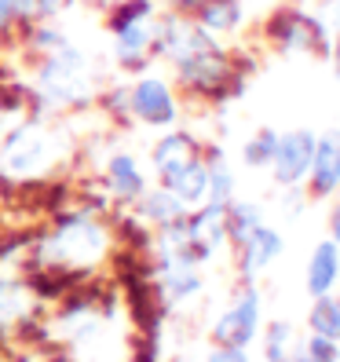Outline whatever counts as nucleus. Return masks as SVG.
Returning <instances> with one entry per match:
<instances>
[{
    "label": "nucleus",
    "instance_id": "f257e3e1",
    "mask_svg": "<svg viewBox=\"0 0 340 362\" xmlns=\"http://www.w3.org/2000/svg\"><path fill=\"white\" fill-rule=\"evenodd\" d=\"M110 252V230L95 212H74L37 242L33 260L55 271H92Z\"/></svg>",
    "mask_w": 340,
    "mask_h": 362
},
{
    "label": "nucleus",
    "instance_id": "f03ea898",
    "mask_svg": "<svg viewBox=\"0 0 340 362\" xmlns=\"http://www.w3.org/2000/svg\"><path fill=\"white\" fill-rule=\"evenodd\" d=\"M66 151H70L66 132H55L48 124L26 121L0 139V180H8V183L45 180L66 158Z\"/></svg>",
    "mask_w": 340,
    "mask_h": 362
},
{
    "label": "nucleus",
    "instance_id": "7ed1b4c3",
    "mask_svg": "<svg viewBox=\"0 0 340 362\" xmlns=\"http://www.w3.org/2000/svg\"><path fill=\"white\" fill-rule=\"evenodd\" d=\"M37 95L48 106H84L95 95V74L84 52H77L70 40L52 55H45L37 70Z\"/></svg>",
    "mask_w": 340,
    "mask_h": 362
},
{
    "label": "nucleus",
    "instance_id": "20e7f679",
    "mask_svg": "<svg viewBox=\"0 0 340 362\" xmlns=\"http://www.w3.org/2000/svg\"><path fill=\"white\" fill-rule=\"evenodd\" d=\"M172 66H176L180 84H187V88H194V92H209V95L220 92L223 84L235 77V66H230V59L220 45L187 52V55L172 59Z\"/></svg>",
    "mask_w": 340,
    "mask_h": 362
},
{
    "label": "nucleus",
    "instance_id": "39448f33",
    "mask_svg": "<svg viewBox=\"0 0 340 362\" xmlns=\"http://www.w3.org/2000/svg\"><path fill=\"white\" fill-rule=\"evenodd\" d=\"M315 132L311 129H293L286 136H279L271 154V176L282 187H300L311 173V158H315Z\"/></svg>",
    "mask_w": 340,
    "mask_h": 362
},
{
    "label": "nucleus",
    "instance_id": "423d86ee",
    "mask_svg": "<svg viewBox=\"0 0 340 362\" xmlns=\"http://www.w3.org/2000/svg\"><path fill=\"white\" fill-rule=\"evenodd\" d=\"M129 110L143 124H151V129H168V124H176V117H180L176 95L161 77H143V81L132 84L129 88Z\"/></svg>",
    "mask_w": 340,
    "mask_h": 362
},
{
    "label": "nucleus",
    "instance_id": "0eeeda50",
    "mask_svg": "<svg viewBox=\"0 0 340 362\" xmlns=\"http://www.w3.org/2000/svg\"><path fill=\"white\" fill-rule=\"evenodd\" d=\"M257 326H260V293L245 286L235 296V304L223 311V318L212 326V340L223 348H245L257 337Z\"/></svg>",
    "mask_w": 340,
    "mask_h": 362
},
{
    "label": "nucleus",
    "instance_id": "6e6552de",
    "mask_svg": "<svg viewBox=\"0 0 340 362\" xmlns=\"http://www.w3.org/2000/svg\"><path fill=\"white\" fill-rule=\"evenodd\" d=\"M114 55L124 70H143L146 59L154 55V15L114 23Z\"/></svg>",
    "mask_w": 340,
    "mask_h": 362
},
{
    "label": "nucleus",
    "instance_id": "1a4fd4ad",
    "mask_svg": "<svg viewBox=\"0 0 340 362\" xmlns=\"http://www.w3.org/2000/svg\"><path fill=\"white\" fill-rule=\"evenodd\" d=\"M279 257H282V234L271 230L267 223L252 227L238 242V271L245 274V279H257V274L264 267H271Z\"/></svg>",
    "mask_w": 340,
    "mask_h": 362
},
{
    "label": "nucleus",
    "instance_id": "9d476101",
    "mask_svg": "<svg viewBox=\"0 0 340 362\" xmlns=\"http://www.w3.org/2000/svg\"><path fill=\"white\" fill-rule=\"evenodd\" d=\"M307 176L315 194H329V190L340 187V129H329L326 136L315 139V158Z\"/></svg>",
    "mask_w": 340,
    "mask_h": 362
},
{
    "label": "nucleus",
    "instance_id": "9b49d317",
    "mask_svg": "<svg viewBox=\"0 0 340 362\" xmlns=\"http://www.w3.org/2000/svg\"><path fill=\"white\" fill-rule=\"evenodd\" d=\"M161 187L172 190L187 209H198L205 202V194H209V168H205L201 158H190L187 165L176 168V173L161 176Z\"/></svg>",
    "mask_w": 340,
    "mask_h": 362
},
{
    "label": "nucleus",
    "instance_id": "f8f14e48",
    "mask_svg": "<svg viewBox=\"0 0 340 362\" xmlns=\"http://www.w3.org/2000/svg\"><path fill=\"white\" fill-rule=\"evenodd\" d=\"M274 37L286 52H315L322 48V23H315L311 15H282L279 26H274Z\"/></svg>",
    "mask_w": 340,
    "mask_h": 362
},
{
    "label": "nucleus",
    "instance_id": "ddd939ff",
    "mask_svg": "<svg viewBox=\"0 0 340 362\" xmlns=\"http://www.w3.org/2000/svg\"><path fill=\"white\" fill-rule=\"evenodd\" d=\"M336 282H340V245L336 242H318L315 252H311V264H307V293L311 296L333 293Z\"/></svg>",
    "mask_w": 340,
    "mask_h": 362
},
{
    "label": "nucleus",
    "instance_id": "4468645a",
    "mask_svg": "<svg viewBox=\"0 0 340 362\" xmlns=\"http://www.w3.org/2000/svg\"><path fill=\"white\" fill-rule=\"evenodd\" d=\"M190 158H198V139L190 132H168L154 143V151H151V161L158 168V176L176 173V168L187 165Z\"/></svg>",
    "mask_w": 340,
    "mask_h": 362
},
{
    "label": "nucleus",
    "instance_id": "2eb2a0df",
    "mask_svg": "<svg viewBox=\"0 0 340 362\" xmlns=\"http://www.w3.org/2000/svg\"><path fill=\"white\" fill-rule=\"evenodd\" d=\"M106 187H110V194L121 198V202H136L146 190V180H143L132 154H114L106 161Z\"/></svg>",
    "mask_w": 340,
    "mask_h": 362
},
{
    "label": "nucleus",
    "instance_id": "dca6fc26",
    "mask_svg": "<svg viewBox=\"0 0 340 362\" xmlns=\"http://www.w3.org/2000/svg\"><path fill=\"white\" fill-rule=\"evenodd\" d=\"M201 289V279H198V271L194 267H158V293H161V304L165 308H176L183 300H190Z\"/></svg>",
    "mask_w": 340,
    "mask_h": 362
},
{
    "label": "nucleus",
    "instance_id": "f3484780",
    "mask_svg": "<svg viewBox=\"0 0 340 362\" xmlns=\"http://www.w3.org/2000/svg\"><path fill=\"white\" fill-rule=\"evenodd\" d=\"M136 202H139V216L151 220L154 227H168L172 220H180L187 212V205L172 194V190H165V187L161 190H143Z\"/></svg>",
    "mask_w": 340,
    "mask_h": 362
},
{
    "label": "nucleus",
    "instance_id": "a211bd4d",
    "mask_svg": "<svg viewBox=\"0 0 340 362\" xmlns=\"http://www.w3.org/2000/svg\"><path fill=\"white\" fill-rule=\"evenodd\" d=\"M30 311H33V293L15 279H0V329L30 318Z\"/></svg>",
    "mask_w": 340,
    "mask_h": 362
},
{
    "label": "nucleus",
    "instance_id": "6ab92c4d",
    "mask_svg": "<svg viewBox=\"0 0 340 362\" xmlns=\"http://www.w3.org/2000/svg\"><path fill=\"white\" fill-rule=\"evenodd\" d=\"M194 15H198L201 30H209V33H230V30H238V23H242V4H238V0H205Z\"/></svg>",
    "mask_w": 340,
    "mask_h": 362
},
{
    "label": "nucleus",
    "instance_id": "aec40b11",
    "mask_svg": "<svg viewBox=\"0 0 340 362\" xmlns=\"http://www.w3.org/2000/svg\"><path fill=\"white\" fill-rule=\"evenodd\" d=\"M260 223H264V212H260L257 202H235V198L227 202V212H223L227 242H235V245H238L245 234H249L252 227H260Z\"/></svg>",
    "mask_w": 340,
    "mask_h": 362
},
{
    "label": "nucleus",
    "instance_id": "412c9836",
    "mask_svg": "<svg viewBox=\"0 0 340 362\" xmlns=\"http://www.w3.org/2000/svg\"><path fill=\"white\" fill-rule=\"evenodd\" d=\"M307 326H311V333L340 340V296H333V293L315 296V304L307 311Z\"/></svg>",
    "mask_w": 340,
    "mask_h": 362
},
{
    "label": "nucleus",
    "instance_id": "4be33fe9",
    "mask_svg": "<svg viewBox=\"0 0 340 362\" xmlns=\"http://www.w3.org/2000/svg\"><path fill=\"white\" fill-rule=\"evenodd\" d=\"M205 168H209V194H205V202H223L227 205L230 198H235V168L227 165V158L220 151L209 154Z\"/></svg>",
    "mask_w": 340,
    "mask_h": 362
},
{
    "label": "nucleus",
    "instance_id": "5701e85b",
    "mask_svg": "<svg viewBox=\"0 0 340 362\" xmlns=\"http://www.w3.org/2000/svg\"><path fill=\"white\" fill-rule=\"evenodd\" d=\"M264 355H267V362H289L293 358V326L289 322H271L267 326Z\"/></svg>",
    "mask_w": 340,
    "mask_h": 362
},
{
    "label": "nucleus",
    "instance_id": "b1692460",
    "mask_svg": "<svg viewBox=\"0 0 340 362\" xmlns=\"http://www.w3.org/2000/svg\"><path fill=\"white\" fill-rule=\"evenodd\" d=\"M274 143H279V132H271V129H260L257 136H252L245 146H242V161L249 168H264L271 165V154H274Z\"/></svg>",
    "mask_w": 340,
    "mask_h": 362
},
{
    "label": "nucleus",
    "instance_id": "393cba45",
    "mask_svg": "<svg viewBox=\"0 0 340 362\" xmlns=\"http://www.w3.org/2000/svg\"><path fill=\"white\" fill-rule=\"evenodd\" d=\"M315 362H336L340 358V348H336V340L322 337V333H311L307 337V348H304Z\"/></svg>",
    "mask_w": 340,
    "mask_h": 362
},
{
    "label": "nucleus",
    "instance_id": "a878e982",
    "mask_svg": "<svg viewBox=\"0 0 340 362\" xmlns=\"http://www.w3.org/2000/svg\"><path fill=\"white\" fill-rule=\"evenodd\" d=\"M62 45H66V37H62L59 30H52V26H37V30H33V48H37V52L52 55V52L62 48Z\"/></svg>",
    "mask_w": 340,
    "mask_h": 362
},
{
    "label": "nucleus",
    "instance_id": "bb28decb",
    "mask_svg": "<svg viewBox=\"0 0 340 362\" xmlns=\"http://www.w3.org/2000/svg\"><path fill=\"white\" fill-rule=\"evenodd\" d=\"M70 4H74V0H37V15L52 18V15H59V11H66Z\"/></svg>",
    "mask_w": 340,
    "mask_h": 362
},
{
    "label": "nucleus",
    "instance_id": "cd10ccee",
    "mask_svg": "<svg viewBox=\"0 0 340 362\" xmlns=\"http://www.w3.org/2000/svg\"><path fill=\"white\" fill-rule=\"evenodd\" d=\"M242 351H245V348H223V344H216L205 362H238V355H242Z\"/></svg>",
    "mask_w": 340,
    "mask_h": 362
},
{
    "label": "nucleus",
    "instance_id": "c85d7f7f",
    "mask_svg": "<svg viewBox=\"0 0 340 362\" xmlns=\"http://www.w3.org/2000/svg\"><path fill=\"white\" fill-rule=\"evenodd\" d=\"M8 4H11L15 18H33L37 15V0H8Z\"/></svg>",
    "mask_w": 340,
    "mask_h": 362
},
{
    "label": "nucleus",
    "instance_id": "c756f323",
    "mask_svg": "<svg viewBox=\"0 0 340 362\" xmlns=\"http://www.w3.org/2000/svg\"><path fill=\"white\" fill-rule=\"evenodd\" d=\"M168 4H172V11L176 15H190V11H198L205 0H168Z\"/></svg>",
    "mask_w": 340,
    "mask_h": 362
},
{
    "label": "nucleus",
    "instance_id": "7c9ffc66",
    "mask_svg": "<svg viewBox=\"0 0 340 362\" xmlns=\"http://www.w3.org/2000/svg\"><path fill=\"white\" fill-rule=\"evenodd\" d=\"M11 23H15V11H11V4H8V0H0V33H4Z\"/></svg>",
    "mask_w": 340,
    "mask_h": 362
},
{
    "label": "nucleus",
    "instance_id": "2f4dec72",
    "mask_svg": "<svg viewBox=\"0 0 340 362\" xmlns=\"http://www.w3.org/2000/svg\"><path fill=\"white\" fill-rule=\"evenodd\" d=\"M329 234H333V242L340 245V202H336L333 212H329Z\"/></svg>",
    "mask_w": 340,
    "mask_h": 362
},
{
    "label": "nucleus",
    "instance_id": "473e14b6",
    "mask_svg": "<svg viewBox=\"0 0 340 362\" xmlns=\"http://www.w3.org/2000/svg\"><path fill=\"white\" fill-rule=\"evenodd\" d=\"M289 362H315V358H311L307 351H293V358H289Z\"/></svg>",
    "mask_w": 340,
    "mask_h": 362
},
{
    "label": "nucleus",
    "instance_id": "72a5a7b5",
    "mask_svg": "<svg viewBox=\"0 0 340 362\" xmlns=\"http://www.w3.org/2000/svg\"><path fill=\"white\" fill-rule=\"evenodd\" d=\"M336 62H340V33H336ZM336 74H340V66H336Z\"/></svg>",
    "mask_w": 340,
    "mask_h": 362
},
{
    "label": "nucleus",
    "instance_id": "f704fd0d",
    "mask_svg": "<svg viewBox=\"0 0 340 362\" xmlns=\"http://www.w3.org/2000/svg\"><path fill=\"white\" fill-rule=\"evenodd\" d=\"M238 362H249V358H245V351H242V355H238Z\"/></svg>",
    "mask_w": 340,
    "mask_h": 362
},
{
    "label": "nucleus",
    "instance_id": "c9c22d12",
    "mask_svg": "<svg viewBox=\"0 0 340 362\" xmlns=\"http://www.w3.org/2000/svg\"><path fill=\"white\" fill-rule=\"evenodd\" d=\"M110 4H121V0H110Z\"/></svg>",
    "mask_w": 340,
    "mask_h": 362
},
{
    "label": "nucleus",
    "instance_id": "e433bc0d",
    "mask_svg": "<svg viewBox=\"0 0 340 362\" xmlns=\"http://www.w3.org/2000/svg\"><path fill=\"white\" fill-rule=\"evenodd\" d=\"M0 121H4V117H0Z\"/></svg>",
    "mask_w": 340,
    "mask_h": 362
}]
</instances>
